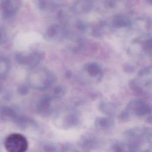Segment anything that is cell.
<instances>
[{
  "label": "cell",
  "mask_w": 152,
  "mask_h": 152,
  "mask_svg": "<svg viewBox=\"0 0 152 152\" xmlns=\"http://www.w3.org/2000/svg\"><path fill=\"white\" fill-rule=\"evenodd\" d=\"M127 142L131 152H151V132L147 129H131L126 132Z\"/></svg>",
  "instance_id": "cell-1"
},
{
  "label": "cell",
  "mask_w": 152,
  "mask_h": 152,
  "mask_svg": "<svg viewBox=\"0 0 152 152\" xmlns=\"http://www.w3.org/2000/svg\"><path fill=\"white\" fill-rule=\"evenodd\" d=\"M32 69L28 78L31 87L38 90H45L51 86L54 78L50 72L42 68L35 67Z\"/></svg>",
  "instance_id": "cell-2"
},
{
  "label": "cell",
  "mask_w": 152,
  "mask_h": 152,
  "mask_svg": "<svg viewBox=\"0 0 152 152\" xmlns=\"http://www.w3.org/2000/svg\"><path fill=\"white\" fill-rule=\"evenodd\" d=\"M151 113V106L146 102L140 99L131 100L126 107L121 113V118L123 120L129 118L131 116L141 117Z\"/></svg>",
  "instance_id": "cell-3"
},
{
  "label": "cell",
  "mask_w": 152,
  "mask_h": 152,
  "mask_svg": "<svg viewBox=\"0 0 152 152\" xmlns=\"http://www.w3.org/2000/svg\"><path fill=\"white\" fill-rule=\"evenodd\" d=\"M4 146L8 152H26L28 143L26 138L22 134L12 133L6 138Z\"/></svg>",
  "instance_id": "cell-4"
},
{
  "label": "cell",
  "mask_w": 152,
  "mask_h": 152,
  "mask_svg": "<svg viewBox=\"0 0 152 152\" xmlns=\"http://www.w3.org/2000/svg\"><path fill=\"white\" fill-rule=\"evenodd\" d=\"M151 68L148 67L141 69L138 75L137 79L132 80L130 86L131 88L140 94H145L144 88L151 90Z\"/></svg>",
  "instance_id": "cell-5"
},
{
  "label": "cell",
  "mask_w": 152,
  "mask_h": 152,
  "mask_svg": "<svg viewBox=\"0 0 152 152\" xmlns=\"http://www.w3.org/2000/svg\"><path fill=\"white\" fill-rule=\"evenodd\" d=\"M42 58V53L38 52H32L28 55H24L20 53L15 55L16 61L18 64L27 65L31 69L36 67Z\"/></svg>",
  "instance_id": "cell-6"
},
{
  "label": "cell",
  "mask_w": 152,
  "mask_h": 152,
  "mask_svg": "<svg viewBox=\"0 0 152 152\" xmlns=\"http://www.w3.org/2000/svg\"><path fill=\"white\" fill-rule=\"evenodd\" d=\"M21 4L20 0H2L0 9L3 18H9L18 11Z\"/></svg>",
  "instance_id": "cell-7"
},
{
  "label": "cell",
  "mask_w": 152,
  "mask_h": 152,
  "mask_svg": "<svg viewBox=\"0 0 152 152\" xmlns=\"http://www.w3.org/2000/svg\"><path fill=\"white\" fill-rule=\"evenodd\" d=\"M52 99L49 96L42 97L37 102L36 107L37 112L39 114L45 115L49 113L50 109Z\"/></svg>",
  "instance_id": "cell-8"
},
{
  "label": "cell",
  "mask_w": 152,
  "mask_h": 152,
  "mask_svg": "<svg viewBox=\"0 0 152 152\" xmlns=\"http://www.w3.org/2000/svg\"><path fill=\"white\" fill-rule=\"evenodd\" d=\"M114 120L110 117H99L94 122L96 128L102 131H106L112 128L114 126Z\"/></svg>",
  "instance_id": "cell-9"
},
{
  "label": "cell",
  "mask_w": 152,
  "mask_h": 152,
  "mask_svg": "<svg viewBox=\"0 0 152 152\" xmlns=\"http://www.w3.org/2000/svg\"><path fill=\"white\" fill-rule=\"evenodd\" d=\"M92 0H78L73 7V10L77 14H83L90 11L93 8Z\"/></svg>",
  "instance_id": "cell-10"
},
{
  "label": "cell",
  "mask_w": 152,
  "mask_h": 152,
  "mask_svg": "<svg viewBox=\"0 0 152 152\" xmlns=\"http://www.w3.org/2000/svg\"><path fill=\"white\" fill-rule=\"evenodd\" d=\"M84 69L92 78L99 79L102 76V70L99 65L96 63H90L85 66Z\"/></svg>",
  "instance_id": "cell-11"
},
{
  "label": "cell",
  "mask_w": 152,
  "mask_h": 152,
  "mask_svg": "<svg viewBox=\"0 0 152 152\" xmlns=\"http://www.w3.org/2000/svg\"><path fill=\"white\" fill-rule=\"evenodd\" d=\"M10 69V63L8 59L4 57H0V79L6 76Z\"/></svg>",
  "instance_id": "cell-12"
},
{
  "label": "cell",
  "mask_w": 152,
  "mask_h": 152,
  "mask_svg": "<svg viewBox=\"0 0 152 152\" xmlns=\"http://www.w3.org/2000/svg\"><path fill=\"white\" fill-rule=\"evenodd\" d=\"M112 24L115 27H126L129 24V21L126 17L118 16L113 18Z\"/></svg>",
  "instance_id": "cell-13"
},
{
  "label": "cell",
  "mask_w": 152,
  "mask_h": 152,
  "mask_svg": "<svg viewBox=\"0 0 152 152\" xmlns=\"http://www.w3.org/2000/svg\"><path fill=\"white\" fill-rule=\"evenodd\" d=\"M58 27L57 26L53 25L49 27L46 31V36L49 38L53 37L58 33Z\"/></svg>",
  "instance_id": "cell-14"
},
{
  "label": "cell",
  "mask_w": 152,
  "mask_h": 152,
  "mask_svg": "<svg viewBox=\"0 0 152 152\" xmlns=\"http://www.w3.org/2000/svg\"><path fill=\"white\" fill-rule=\"evenodd\" d=\"M101 110L103 111V113H106V115H111L112 113L114 112L115 109L113 106H111L109 104H104L102 105V107H101Z\"/></svg>",
  "instance_id": "cell-15"
},
{
  "label": "cell",
  "mask_w": 152,
  "mask_h": 152,
  "mask_svg": "<svg viewBox=\"0 0 152 152\" xmlns=\"http://www.w3.org/2000/svg\"><path fill=\"white\" fill-rule=\"evenodd\" d=\"M7 36L5 28L0 27V45L5 43L7 41Z\"/></svg>",
  "instance_id": "cell-16"
},
{
  "label": "cell",
  "mask_w": 152,
  "mask_h": 152,
  "mask_svg": "<svg viewBox=\"0 0 152 152\" xmlns=\"http://www.w3.org/2000/svg\"><path fill=\"white\" fill-rule=\"evenodd\" d=\"M64 92H65L64 90L62 87H58L55 89L53 94L55 97H59L62 96L64 94Z\"/></svg>",
  "instance_id": "cell-17"
},
{
  "label": "cell",
  "mask_w": 152,
  "mask_h": 152,
  "mask_svg": "<svg viewBox=\"0 0 152 152\" xmlns=\"http://www.w3.org/2000/svg\"><path fill=\"white\" fill-rule=\"evenodd\" d=\"M18 91L20 94H21L22 95H25L28 93L29 90H28V88L27 86H26L25 85H22L18 88Z\"/></svg>",
  "instance_id": "cell-18"
},
{
  "label": "cell",
  "mask_w": 152,
  "mask_h": 152,
  "mask_svg": "<svg viewBox=\"0 0 152 152\" xmlns=\"http://www.w3.org/2000/svg\"><path fill=\"white\" fill-rule=\"evenodd\" d=\"M45 150L46 152H53L55 151V148L50 145H46L45 147Z\"/></svg>",
  "instance_id": "cell-19"
},
{
  "label": "cell",
  "mask_w": 152,
  "mask_h": 152,
  "mask_svg": "<svg viewBox=\"0 0 152 152\" xmlns=\"http://www.w3.org/2000/svg\"><path fill=\"white\" fill-rule=\"evenodd\" d=\"M150 3H151V0H147Z\"/></svg>",
  "instance_id": "cell-20"
}]
</instances>
